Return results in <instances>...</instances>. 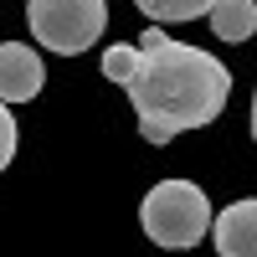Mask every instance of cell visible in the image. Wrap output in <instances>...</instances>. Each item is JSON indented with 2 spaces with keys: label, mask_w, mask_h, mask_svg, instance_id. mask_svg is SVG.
<instances>
[{
  "label": "cell",
  "mask_w": 257,
  "mask_h": 257,
  "mask_svg": "<svg viewBox=\"0 0 257 257\" xmlns=\"http://www.w3.org/2000/svg\"><path fill=\"white\" fill-rule=\"evenodd\" d=\"M139 67L123 82L128 103L139 113V134L149 144H170L185 128L216 123L231 98V72L211 52L190 41H170L160 26H149L139 41Z\"/></svg>",
  "instance_id": "obj_1"
},
{
  "label": "cell",
  "mask_w": 257,
  "mask_h": 257,
  "mask_svg": "<svg viewBox=\"0 0 257 257\" xmlns=\"http://www.w3.org/2000/svg\"><path fill=\"white\" fill-rule=\"evenodd\" d=\"M139 221L149 231V242H160V247H196L211 226V201L190 180H160L144 196Z\"/></svg>",
  "instance_id": "obj_2"
},
{
  "label": "cell",
  "mask_w": 257,
  "mask_h": 257,
  "mask_svg": "<svg viewBox=\"0 0 257 257\" xmlns=\"http://www.w3.org/2000/svg\"><path fill=\"white\" fill-rule=\"evenodd\" d=\"M26 21L47 52L77 57V52H93V41L108 26V0H31Z\"/></svg>",
  "instance_id": "obj_3"
},
{
  "label": "cell",
  "mask_w": 257,
  "mask_h": 257,
  "mask_svg": "<svg viewBox=\"0 0 257 257\" xmlns=\"http://www.w3.org/2000/svg\"><path fill=\"white\" fill-rule=\"evenodd\" d=\"M41 57L31 47H21V41H0V98L6 103H31L41 93Z\"/></svg>",
  "instance_id": "obj_4"
},
{
  "label": "cell",
  "mask_w": 257,
  "mask_h": 257,
  "mask_svg": "<svg viewBox=\"0 0 257 257\" xmlns=\"http://www.w3.org/2000/svg\"><path fill=\"white\" fill-rule=\"evenodd\" d=\"M211 237H216V252H226V257H252L257 252V201H231L216 216Z\"/></svg>",
  "instance_id": "obj_5"
},
{
  "label": "cell",
  "mask_w": 257,
  "mask_h": 257,
  "mask_svg": "<svg viewBox=\"0 0 257 257\" xmlns=\"http://www.w3.org/2000/svg\"><path fill=\"white\" fill-rule=\"evenodd\" d=\"M211 31L221 41H247L257 31V0H211Z\"/></svg>",
  "instance_id": "obj_6"
},
{
  "label": "cell",
  "mask_w": 257,
  "mask_h": 257,
  "mask_svg": "<svg viewBox=\"0 0 257 257\" xmlns=\"http://www.w3.org/2000/svg\"><path fill=\"white\" fill-rule=\"evenodd\" d=\"M134 6L155 21V26H165V21H196L211 11V0H134Z\"/></svg>",
  "instance_id": "obj_7"
},
{
  "label": "cell",
  "mask_w": 257,
  "mask_h": 257,
  "mask_svg": "<svg viewBox=\"0 0 257 257\" xmlns=\"http://www.w3.org/2000/svg\"><path fill=\"white\" fill-rule=\"evenodd\" d=\"M134 67H139V47H134V41H118V47H108V52H103V77H108V82H118V88H123L128 77H134Z\"/></svg>",
  "instance_id": "obj_8"
},
{
  "label": "cell",
  "mask_w": 257,
  "mask_h": 257,
  "mask_svg": "<svg viewBox=\"0 0 257 257\" xmlns=\"http://www.w3.org/2000/svg\"><path fill=\"white\" fill-rule=\"evenodd\" d=\"M16 134H21V128H16V118H11V103L0 98V170H6L11 155H16Z\"/></svg>",
  "instance_id": "obj_9"
}]
</instances>
